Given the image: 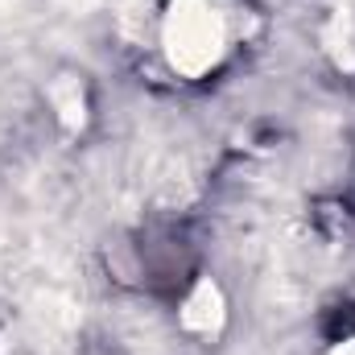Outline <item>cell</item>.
I'll list each match as a JSON object with an SVG mask.
<instances>
[{
	"instance_id": "6da1fadb",
	"label": "cell",
	"mask_w": 355,
	"mask_h": 355,
	"mask_svg": "<svg viewBox=\"0 0 355 355\" xmlns=\"http://www.w3.org/2000/svg\"><path fill=\"white\" fill-rule=\"evenodd\" d=\"M166 50L182 75H202L223 50V17L215 0H174L166 21Z\"/></svg>"
},
{
	"instance_id": "3957f363",
	"label": "cell",
	"mask_w": 355,
	"mask_h": 355,
	"mask_svg": "<svg viewBox=\"0 0 355 355\" xmlns=\"http://www.w3.org/2000/svg\"><path fill=\"white\" fill-rule=\"evenodd\" d=\"M331 50H335V58L347 67V71H355V29H352V21L339 12L335 17V33H331Z\"/></svg>"
},
{
	"instance_id": "7a4b0ae2",
	"label": "cell",
	"mask_w": 355,
	"mask_h": 355,
	"mask_svg": "<svg viewBox=\"0 0 355 355\" xmlns=\"http://www.w3.org/2000/svg\"><path fill=\"white\" fill-rule=\"evenodd\" d=\"M182 322H186L190 331H215V327L223 322V297H219V289H215L211 281H202V285L190 293V302H186V310H182Z\"/></svg>"
}]
</instances>
